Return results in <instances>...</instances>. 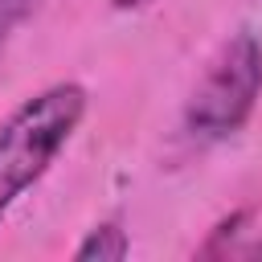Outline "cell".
<instances>
[{"instance_id":"obj_3","label":"cell","mask_w":262,"mask_h":262,"mask_svg":"<svg viewBox=\"0 0 262 262\" xmlns=\"http://www.w3.org/2000/svg\"><path fill=\"white\" fill-rule=\"evenodd\" d=\"M131 254V237L119 221H98L86 229V237L74 246V258L78 262H119Z\"/></svg>"},{"instance_id":"obj_7","label":"cell","mask_w":262,"mask_h":262,"mask_svg":"<svg viewBox=\"0 0 262 262\" xmlns=\"http://www.w3.org/2000/svg\"><path fill=\"white\" fill-rule=\"evenodd\" d=\"M250 254H262V237H258V242H254V246H250Z\"/></svg>"},{"instance_id":"obj_1","label":"cell","mask_w":262,"mask_h":262,"mask_svg":"<svg viewBox=\"0 0 262 262\" xmlns=\"http://www.w3.org/2000/svg\"><path fill=\"white\" fill-rule=\"evenodd\" d=\"M86 111L90 90L74 78L49 82L8 111L0 123V221L29 188L45 180V172L78 135Z\"/></svg>"},{"instance_id":"obj_5","label":"cell","mask_w":262,"mask_h":262,"mask_svg":"<svg viewBox=\"0 0 262 262\" xmlns=\"http://www.w3.org/2000/svg\"><path fill=\"white\" fill-rule=\"evenodd\" d=\"M242 225H246V209H237V213H229V217H221L217 225H213V233H209V242L196 250L201 258H209V254H229L233 250V237L242 233Z\"/></svg>"},{"instance_id":"obj_4","label":"cell","mask_w":262,"mask_h":262,"mask_svg":"<svg viewBox=\"0 0 262 262\" xmlns=\"http://www.w3.org/2000/svg\"><path fill=\"white\" fill-rule=\"evenodd\" d=\"M37 8H41V0H0V57L12 45V37L37 16Z\"/></svg>"},{"instance_id":"obj_2","label":"cell","mask_w":262,"mask_h":262,"mask_svg":"<svg viewBox=\"0 0 262 262\" xmlns=\"http://www.w3.org/2000/svg\"><path fill=\"white\" fill-rule=\"evenodd\" d=\"M258 98H262V37L237 29L217 45L201 78L192 82L180 111V135L192 147L225 143L250 123Z\"/></svg>"},{"instance_id":"obj_6","label":"cell","mask_w":262,"mask_h":262,"mask_svg":"<svg viewBox=\"0 0 262 262\" xmlns=\"http://www.w3.org/2000/svg\"><path fill=\"white\" fill-rule=\"evenodd\" d=\"M156 0H111V8L115 12H143V8H151Z\"/></svg>"}]
</instances>
